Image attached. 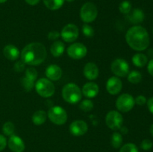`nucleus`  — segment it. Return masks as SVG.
Returning <instances> with one entry per match:
<instances>
[{
	"instance_id": "obj_1",
	"label": "nucleus",
	"mask_w": 153,
	"mask_h": 152,
	"mask_svg": "<svg viewBox=\"0 0 153 152\" xmlns=\"http://www.w3.org/2000/svg\"><path fill=\"white\" fill-rule=\"evenodd\" d=\"M126 40L131 49L138 52L147 49L150 43L146 29L140 25H135L128 30L126 34Z\"/></svg>"
},
{
	"instance_id": "obj_2",
	"label": "nucleus",
	"mask_w": 153,
	"mask_h": 152,
	"mask_svg": "<svg viewBox=\"0 0 153 152\" xmlns=\"http://www.w3.org/2000/svg\"><path fill=\"white\" fill-rule=\"evenodd\" d=\"M47 53L45 46L40 43H31L27 45L21 52V59L30 66H38L44 62Z\"/></svg>"
},
{
	"instance_id": "obj_3",
	"label": "nucleus",
	"mask_w": 153,
	"mask_h": 152,
	"mask_svg": "<svg viewBox=\"0 0 153 152\" xmlns=\"http://www.w3.org/2000/svg\"><path fill=\"white\" fill-rule=\"evenodd\" d=\"M63 98L70 104H76L82 99V92L79 86L73 83L66 84L62 89Z\"/></svg>"
},
{
	"instance_id": "obj_4",
	"label": "nucleus",
	"mask_w": 153,
	"mask_h": 152,
	"mask_svg": "<svg viewBox=\"0 0 153 152\" xmlns=\"http://www.w3.org/2000/svg\"><path fill=\"white\" fill-rule=\"evenodd\" d=\"M35 89L37 93L43 98H49L54 95L55 85L49 79L40 78L36 82Z\"/></svg>"
},
{
	"instance_id": "obj_5",
	"label": "nucleus",
	"mask_w": 153,
	"mask_h": 152,
	"mask_svg": "<svg viewBox=\"0 0 153 152\" xmlns=\"http://www.w3.org/2000/svg\"><path fill=\"white\" fill-rule=\"evenodd\" d=\"M48 117L49 120L57 125H62L67 120V114L66 110L60 106H54L48 111Z\"/></svg>"
},
{
	"instance_id": "obj_6",
	"label": "nucleus",
	"mask_w": 153,
	"mask_h": 152,
	"mask_svg": "<svg viewBox=\"0 0 153 152\" xmlns=\"http://www.w3.org/2000/svg\"><path fill=\"white\" fill-rule=\"evenodd\" d=\"M98 15L97 7L94 3L87 2L82 7L80 10V17L85 23L94 22Z\"/></svg>"
},
{
	"instance_id": "obj_7",
	"label": "nucleus",
	"mask_w": 153,
	"mask_h": 152,
	"mask_svg": "<svg viewBox=\"0 0 153 152\" xmlns=\"http://www.w3.org/2000/svg\"><path fill=\"white\" fill-rule=\"evenodd\" d=\"M135 104L134 97L128 93H124L120 95L116 101V107L119 111L127 113L134 107Z\"/></svg>"
},
{
	"instance_id": "obj_8",
	"label": "nucleus",
	"mask_w": 153,
	"mask_h": 152,
	"mask_svg": "<svg viewBox=\"0 0 153 152\" xmlns=\"http://www.w3.org/2000/svg\"><path fill=\"white\" fill-rule=\"evenodd\" d=\"M105 122L107 126L110 129L113 131H117L122 128L123 118L118 111L111 110V111H109L106 115Z\"/></svg>"
},
{
	"instance_id": "obj_9",
	"label": "nucleus",
	"mask_w": 153,
	"mask_h": 152,
	"mask_svg": "<svg viewBox=\"0 0 153 152\" xmlns=\"http://www.w3.org/2000/svg\"><path fill=\"white\" fill-rule=\"evenodd\" d=\"M111 72L117 77H126L129 73L128 62L122 58H117L112 62L111 66Z\"/></svg>"
},
{
	"instance_id": "obj_10",
	"label": "nucleus",
	"mask_w": 153,
	"mask_h": 152,
	"mask_svg": "<svg viewBox=\"0 0 153 152\" xmlns=\"http://www.w3.org/2000/svg\"><path fill=\"white\" fill-rule=\"evenodd\" d=\"M88 49L86 46L80 43H76L70 46L67 49V54L69 57L74 60L82 59L86 56Z\"/></svg>"
},
{
	"instance_id": "obj_11",
	"label": "nucleus",
	"mask_w": 153,
	"mask_h": 152,
	"mask_svg": "<svg viewBox=\"0 0 153 152\" xmlns=\"http://www.w3.org/2000/svg\"><path fill=\"white\" fill-rule=\"evenodd\" d=\"M61 36L65 42H74L79 37V28L74 24H67L63 28Z\"/></svg>"
},
{
	"instance_id": "obj_12",
	"label": "nucleus",
	"mask_w": 153,
	"mask_h": 152,
	"mask_svg": "<svg viewBox=\"0 0 153 152\" xmlns=\"http://www.w3.org/2000/svg\"><path fill=\"white\" fill-rule=\"evenodd\" d=\"M88 130V124L82 120L74 121L70 125V132L75 137H80L87 133Z\"/></svg>"
},
{
	"instance_id": "obj_13",
	"label": "nucleus",
	"mask_w": 153,
	"mask_h": 152,
	"mask_svg": "<svg viewBox=\"0 0 153 152\" xmlns=\"http://www.w3.org/2000/svg\"><path fill=\"white\" fill-rule=\"evenodd\" d=\"M123 87V83L120 79L116 76L110 77L108 80L107 83H106V89L111 95H117L121 91Z\"/></svg>"
},
{
	"instance_id": "obj_14",
	"label": "nucleus",
	"mask_w": 153,
	"mask_h": 152,
	"mask_svg": "<svg viewBox=\"0 0 153 152\" xmlns=\"http://www.w3.org/2000/svg\"><path fill=\"white\" fill-rule=\"evenodd\" d=\"M7 145L13 152H22L25 150V144L22 139L18 136L13 134L9 138Z\"/></svg>"
},
{
	"instance_id": "obj_15",
	"label": "nucleus",
	"mask_w": 153,
	"mask_h": 152,
	"mask_svg": "<svg viewBox=\"0 0 153 152\" xmlns=\"http://www.w3.org/2000/svg\"><path fill=\"white\" fill-rule=\"evenodd\" d=\"M46 75L48 79L50 80H58L62 76V70L61 67L58 66L55 64H52L49 65L47 68L46 69Z\"/></svg>"
},
{
	"instance_id": "obj_16",
	"label": "nucleus",
	"mask_w": 153,
	"mask_h": 152,
	"mask_svg": "<svg viewBox=\"0 0 153 152\" xmlns=\"http://www.w3.org/2000/svg\"><path fill=\"white\" fill-rule=\"evenodd\" d=\"M84 75L88 80H95L99 76V69L94 63H88L84 67Z\"/></svg>"
},
{
	"instance_id": "obj_17",
	"label": "nucleus",
	"mask_w": 153,
	"mask_h": 152,
	"mask_svg": "<svg viewBox=\"0 0 153 152\" xmlns=\"http://www.w3.org/2000/svg\"><path fill=\"white\" fill-rule=\"evenodd\" d=\"M99 91L100 89L97 83L94 82H88L84 85L82 92L85 97L91 98L97 96L99 93Z\"/></svg>"
},
{
	"instance_id": "obj_18",
	"label": "nucleus",
	"mask_w": 153,
	"mask_h": 152,
	"mask_svg": "<svg viewBox=\"0 0 153 152\" xmlns=\"http://www.w3.org/2000/svg\"><path fill=\"white\" fill-rule=\"evenodd\" d=\"M128 21L132 24H139L141 23L144 20L145 15L142 10L139 8H135L131 10L127 15Z\"/></svg>"
},
{
	"instance_id": "obj_19",
	"label": "nucleus",
	"mask_w": 153,
	"mask_h": 152,
	"mask_svg": "<svg viewBox=\"0 0 153 152\" xmlns=\"http://www.w3.org/2000/svg\"><path fill=\"white\" fill-rule=\"evenodd\" d=\"M3 54L7 60L16 61L19 58L20 52L19 49L13 45H7L3 49Z\"/></svg>"
},
{
	"instance_id": "obj_20",
	"label": "nucleus",
	"mask_w": 153,
	"mask_h": 152,
	"mask_svg": "<svg viewBox=\"0 0 153 152\" xmlns=\"http://www.w3.org/2000/svg\"><path fill=\"white\" fill-rule=\"evenodd\" d=\"M64 49H65V46L63 42L60 41V40H56L51 46L50 52L54 57L57 58V57H60L63 55Z\"/></svg>"
},
{
	"instance_id": "obj_21",
	"label": "nucleus",
	"mask_w": 153,
	"mask_h": 152,
	"mask_svg": "<svg viewBox=\"0 0 153 152\" xmlns=\"http://www.w3.org/2000/svg\"><path fill=\"white\" fill-rule=\"evenodd\" d=\"M148 58L146 55L142 53H137L133 56L132 63L135 66L141 68L147 64Z\"/></svg>"
},
{
	"instance_id": "obj_22",
	"label": "nucleus",
	"mask_w": 153,
	"mask_h": 152,
	"mask_svg": "<svg viewBox=\"0 0 153 152\" xmlns=\"http://www.w3.org/2000/svg\"><path fill=\"white\" fill-rule=\"evenodd\" d=\"M47 115L44 110H37L33 114L32 122L35 125H41L45 123Z\"/></svg>"
},
{
	"instance_id": "obj_23",
	"label": "nucleus",
	"mask_w": 153,
	"mask_h": 152,
	"mask_svg": "<svg viewBox=\"0 0 153 152\" xmlns=\"http://www.w3.org/2000/svg\"><path fill=\"white\" fill-rule=\"evenodd\" d=\"M43 1L45 6L48 9L55 10L62 7L65 0H43Z\"/></svg>"
},
{
	"instance_id": "obj_24",
	"label": "nucleus",
	"mask_w": 153,
	"mask_h": 152,
	"mask_svg": "<svg viewBox=\"0 0 153 152\" xmlns=\"http://www.w3.org/2000/svg\"><path fill=\"white\" fill-rule=\"evenodd\" d=\"M142 80V75L141 73L139 72L138 71L133 70L131 72L128 74V80L131 83L137 84L139 83Z\"/></svg>"
},
{
	"instance_id": "obj_25",
	"label": "nucleus",
	"mask_w": 153,
	"mask_h": 152,
	"mask_svg": "<svg viewBox=\"0 0 153 152\" xmlns=\"http://www.w3.org/2000/svg\"><path fill=\"white\" fill-rule=\"evenodd\" d=\"M123 143V137L121 134L115 132L112 134L111 138V144L114 148H119Z\"/></svg>"
},
{
	"instance_id": "obj_26",
	"label": "nucleus",
	"mask_w": 153,
	"mask_h": 152,
	"mask_svg": "<svg viewBox=\"0 0 153 152\" xmlns=\"http://www.w3.org/2000/svg\"><path fill=\"white\" fill-rule=\"evenodd\" d=\"M21 84L26 92H30L33 89L34 86V81L28 79V77H24L21 78Z\"/></svg>"
},
{
	"instance_id": "obj_27",
	"label": "nucleus",
	"mask_w": 153,
	"mask_h": 152,
	"mask_svg": "<svg viewBox=\"0 0 153 152\" xmlns=\"http://www.w3.org/2000/svg\"><path fill=\"white\" fill-rule=\"evenodd\" d=\"M15 127L12 122H7L3 125L2 126V131L4 133V135L9 136L10 137L11 135H13V132H14Z\"/></svg>"
},
{
	"instance_id": "obj_28",
	"label": "nucleus",
	"mask_w": 153,
	"mask_h": 152,
	"mask_svg": "<svg viewBox=\"0 0 153 152\" xmlns=\"http://www.w3.org/2000/svg\"><path fill=\"white\" fill-rule=\"evenodd\" d=\"M79 108L85 112H89L94 108V103L91 100L85 99L81 102L79 105Z\"/></svg>"
},
{
	"instance_id": "obj_29",
	"label": "nucleus",
	"mask_w": 153,
	"mask_h": 152,
	"mask_svg": "<svg viewBox=\"0 0 153 152\" xmlns=\"http://www.w3.org/2000/svg\"><path fill=\"white\" fill-rule=\"evenodd\" d=\"M119 10L123 14H128L131 10V4L128 1H124L119 5Z\"/></svg>"
},
{
	"instance_id": "obj_30",
	"label": "nucleus",
	"mask_w": 153,
	"mask_h": 152,
	"mask_svg": "<svg viewBox=\"0 0 153 152\" xmlns=\"http://www.w3.org/2000/svg\"><path fill=\"white\" fill-rule=\"evenodd\" d=\"M120 152H138V148L133 143H127L122 146Z\"/></svg>"
},
{
	"instance_id": "obj_31",
	"label": "nucleus",
	"mask_w": 153,
	"mask_h": 152,
	"mask_svg": "<svg viewBox=\"0 0 153 152\" xmlns=\"http://www.w3.org/2000/svg\"><path fill=\"white\" fill-rule=\"evenodd\" d=\"M82 32H83L84 35L87 37H92L94 35V28L87 23L84 24L82 26Z\"/></svg>"
},
{
	"instance_id": "obj_32",
	"label": "nucleus",
	"mask_w": 153,
	"mask_h": 152,
	"mask_svg": "<svg viewBox=\"0 0 153 152\" xmlns=\"http://www.w3.org/2000/svg\"><path fill=\"white\" fill-rule=\"evenodd\" d=\"M25 77L31 80H35L37 77V72L34 68H28L25 71Z\"/></svg>"
},
{
	"instance_id": "obj_33",
	"label": "nucleus",
	"mask_w": 153,
	"mask_h": 152,
	"mask_svg": "<svg viewBox=\"0 0 153 152\" xmlns=\"http://www.w3.org/2000/svg\"><path fill=\"white\" fill-rule=\"evenodd\" d=\"M25 68V63L22 61H16L13 66V69L16 72H22Z\"/></svg>"
},
{
	"instance_id": "obj_34",
	"label": "nucleus",
	"mask_w": 153,
	"mask_h": 152,
	"mask_svg": "<svg viewBox=\"0 0 153 152\" xmlns=\"http://www.w3.org/2000/svg\"><path fill=\"white\" fill-rule=\"evenodd\" d=\"M152 146H153L152 142L151 141V140L148 139L143 140L141 144H140V148L144 151L150 150V149L152 148Z\"/></svg>"
},
{
	"instance_id": "obj_35",
	"label": "nucleus",
	"mask_w": 153,
	"mask_h": 152,
	"mask_svg": "<svg viewBox=\"0 0 153 152\" xmlns=\"http://www.w3.org/2000/svg\"><path fill=\"white\" fill-rule=\"evenodd\" d=\"M60 33L57 31H50L48 34V39L49 40H56L60 37Z\"/></svg>"
},
{
	"instance_id": "obj_36",
	"label": "nucleus",
	"mask_w": 153,
	"mask_h": 152,
	"mask_svg": "<svg viewBox=\"0 0 153 152\" xmlns=\"http://www.w3.org/2000/svg\"><path fill=\"white\" fill-rule=\"evenodd\" d=\"M134 101H135L136 104H138V105L140 106H142L143 105V104H146L147 100H146V97L143 96V95H138V96L134 99Z\"/></svg>"
},
{
	"instance_id": "obj_37",
	"label": "nucleus",
	"mask_w": 153,
	"mask_h": 152,
	"mask_svg": "<svg viewBox=\"0 0 153 152\" xmlns=\"http://www.w3.org/2000/svg\"><path fill=\"white\" fill-rule=\"evenodd\" d=\"M7 145V139L3 135L0 134V151L4 150Z\"/></svg>"
},
{
	"instance_id": "obj_38",
	"label": "nucleus",
	"mask_w": 153,
	"mask_h": 152,
	"mask_svg": "<svg viewBox=\"0 0 153 152\" xmlns=\"http://www.w3.org/2000/svg\"><path fill=\"white\" fill-rule=\"evenodd\" d=\"M147 107L149 112L153 114V97L149 98V100L147 101Z\"/></svg>"
},
{
	"instance_id": "obj_39",
	"label": "nucleus",
	"mask_w": 153,
	"mask_h": 152,
	"mask_svg": "<svg viewBox=\"0 0 153 152\" xmlns=\"http://www.w3.org/2000/svg\"><path fill=\"white\" fill-rule=\"evenodd\" d=\"M147 69L149 74H150L152 76H153V58L152 59H151L150 61H149V62L148 63Z\"/></svg>"
},
{
	"instance_id": "obj_40",
	"label": "nucleus",
	"mask_w": 153,
	"mask_h": 152,
	"mask_svg": "<svg viewBox=\"0 0 153 152\" xmlns=\"http://www.w3.org/2000/svg\"><path fill=\"white\" fill-rule=\"evenodd\" d=\"M26 1L27 4H30V5H36L37 4H38L40 0H25Z\"/></svg>"
},
{
	"instance_id": "obj_41",
	"label": "nucleus",
	"mask_w": 153,
	"mask_h": 152,
	"mask_svg": "<svg viewBox=\"0 0 153 152\" xmlns=\"http://www.w3.org/2000/svg\"><path fill=\"white\" fill-rule=\"evenodd\" d=\"M120 130H121V132H122L123 134H127V133H128V129H127L126 127H122V128H121Z\"/></svg>"
},
{
	"instance_id": "obj_42",
	"label": "nucleus",
	"mask_w": 153,
	"mask_h": 152,
	"mask_svg": "<svg viewBox=\"0 0 153 152\" xmlns=\"http://www.w3.org/2000/svg\"><path fill=\"white\" fill-rule=\"evenodd\" d=\"M149 131H150L151 134L153 136V124L150 126V129H149Z\"/></svg>"
},
{
	"instance_id": "obj_43",
	"label": "nucleus",
	"mask_w": 153,
	"mask_h": 152,
	"mask_svg": "<svg viewBox=\"0 0 153 152\" xmlns=\"http://www.w3.org/2000/svg\"><path fill=\"white\" fill-rule=\"evenodd\" d=\"M7 0H0V4H1V3H4L5 1H7Z\"/></svg>"
},
{
	"instance_id": "obj_44",
	"label": "nucleus",
	"mask_w": 153,
	"mask_h": 152,
	"mask_svg": "<svg viewBox=\"0 0 153 152\" xmlns=\"http://www.w3.org/2000/svg\"><path fill=\"white\" fill-rule=\"evenodd\" d=\"M67 1H68V2H72V1H73L74 0H66Z\"/></svg>"
}]
</instances>
